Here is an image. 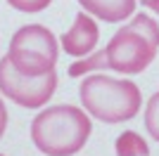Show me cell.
Here are the masks:
<instances>
[{
  "mask_svg": "<svg viewBox=\"0 0 159 156\" xmlns=\"http://www.w3.org/2000/svg\"><path fill=\"white\" fill-rule=\"evenodd\" d=\"M100 69H109V64H107V52L105 50H93L90 54L81 57L79 62H74L66 73L71 78H81V76H86V73H90V71H100Z\"/></svg>",
  "mask_w": 159,
  "mask_h": 156,
  "instance_id": "cell-9",
  "label": "cell"
},
{
  "mask_svg": "<svg viewBox=\"0 0 159 156\" xmlns=\"http://www.w3.org/2000/svg\"><path fill=\"white\" fill-rule=\"evenodd\" d=\"M143 7H147V10L159 14V0H143Z\"/></svg>",
  "mask_w": 159,
  "mask_h": 156,
  "instance_id": "cell-13",
  "label": "cell"
},
{
  "mask_svg": "<svg viewBox=\"0 0 159 156\" xmlns=\"http://www.w3.org/2000/svg\"><path fill=\"white\" fill-rule=\"evenodd\" d=\"M7 57L14 64V69L21 71L24 76H45L55 71L60 45L50 28L40 24H29L14 31Z\"/></svg>",
  "mask_w": 159,
  "mask_h": 156,
  "instance_id": "cell-4",
  "label": "cell"
},
{
  "mask_svg": "<svg viewBox=\"0 0 159 156\" xmlns=\"http://www.w3.org/2000/svg\"><path fill=\"white\" fill-rule=\"evenodd\" d=\"M114 151H116V156H150L147 142L138 132H133V130H124V132L116 137Z\"/></svg>",
  "mask_w": 159,
  "mask_h": 156,
  "instance_id": "cell-8",
  "label": "cell"
},
{
  "mask_svg": "<svg viewBox=\"0 0 159 156\" xmlns=\"http://www.w3.org/2000/svg\"><path fill=\"white\" fill-rule=\"evenodd\" d=\"M57 88V73L50 71L45 76H24L14 69L10 57L0 59V92L10 102L19 104L24 109H38L50 102Z\"/></svg>",
  "mask_w": 159,
  "mask_h": 156,
  "instance_id": "cell-5",
  "label": "cell"
},
{
  "mask_svg": "<svg viewBox=\"0 0 159 156\" xmlns=\"http://www.w3.org/2000/svg\"><path fill=\"white\" fill-rule=\"evenodd\" d=\"M50 2H52V0H7V5L14 7L17 12H29V14L43 12Z\"/></svg>",
  "mask_w": 159,
  "mask_h": 156,
  "instance_id": "cell-11",
  "label": "cell"
},
{
  "mask_svg": "<svg viewBox=\"0 0 159 156\" xmlns=\"http://www.w3.org/2000/svg\"><path fill=\"white\" fill-rule=\"evenodd\" d=\"M93 123L83 109L71 104L48 106L31 121V142L45 156H74L86 147Z\"/></svg>",
  "mask_w": 159,
  "mask_h": 156,
  "instance_id": "cell-1",
  "label": "cell"
},
{
  "mask_svg": "<svg viewBox=\"0 0 159 156\" xmlns=\"http://www.w3.org/2000/svg\"><path fill=\"white\" fill-rule=\"evenodd\" d=\"M145 128L152 135V140L159 142V90L154 92L145 106Z\"/></svg>",
  "mask_w": 159,
  "mask_h": 156,
  "instance_id": "cell-10",
  "label": "cell"
},
{
  "mask_svg": "<svg viewBox=\"0 0 159 156\" xmlns=\"http://www.w3.org/2000/svg\"><path fill=\"white\" fill-rule=\"evenodd\" d=\"M0 156H5V154H0Z\"/></svg>",
  "mask_w": 159,
  "mask_h": 156,
  "instance_id": "cell-14",
  "label": "cell"
},
{
  "mask_svg": "<svg viewBox=\"0 0 159 156\" xmlns=\"http://www.w3.org/2000/svg\"><path fill=\"white\" fill-rule=\"evenodd\" d=\"M98 40H100V28L95 24L93 14H88L86 10L76 14L71 28L64 31L62 36V50L71 57H86L98 47Z\"/></svg>",
  "mask_w": 159,
  "mask_h": 156,
  "instance_id": "cell-6",
  "label": "cell"
},
{
  "mask_svg": "<svg viewBox=\"0 0 159 156\" xmlns=\"http://www.w3.org/2000/svg\"><path fill=\"white\" fill-rule=\"evenodd\" d=\"M5 128H7V109H5V102L0 99V137L5 135Z\"/></svg>",
  "mask_w": 159,
  "mask_h": 156,
  "instance_id": "cell-12",
  "label": "cell"
},
{
  "mask_svg": "<svg viewBox=\"0 0 159 156\" xmlns=\"http://www.w3.org/2000/svg\"><path fill=\"white\" fill-rule=\"evenodd\" d=\"M109 69L124 76L143 73L159 52V24L145 12H138L112 36L105 47Z\"/></svg>",
  "mask_w": 159,
  "mask_h": 156,
  "instance_id": "cell-2",
  "label": "cell"
},
{
  "mask_svg": "<svg viewBox=\"0 0 159 156\" xmlns=\"http://www.w3.org/2000/svg\"><path fill=\"white\" fill-rule=\"evenodd\" d=\"M135 2L138 0H79V5L88 14H93L107 24H119V21L128 19L135 12Z\"/></svg>",
  "mask_w": 159,
  "mask_h": 156,
  "instance_id": "cell-7",
  "label": "cell"
},
{
  "mask_svg": "<svg viewBox=\"0 0 159 156\" xmlns=\"http://www.w3.org/2000/svg\"><path fill=\"white\" fill-rule=\"evenodd\" d=\"M81 104L93 118L102 123H124L140 114L143 95L133 80H119V78L95 73L83 78L79 85Z\"/></svg>",
  "mask_w": 159,
  "mask_h": 156,
  "instance_id": "cell-3",
  "label": "cell"
}]
</instances>
